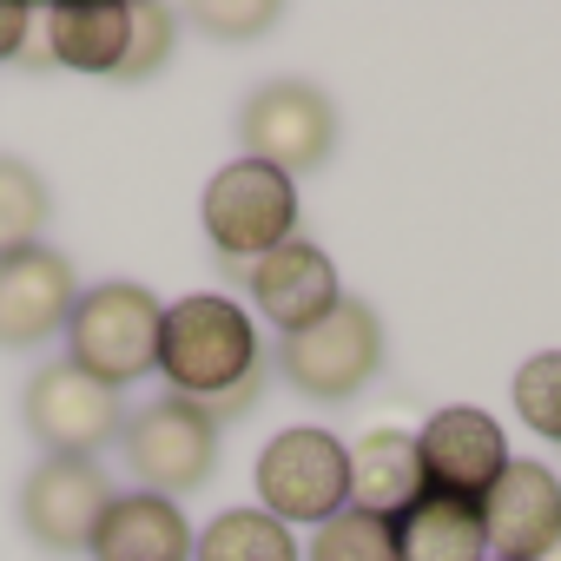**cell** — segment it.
Segmentation results:
<instances>
[{"label":"cell","instance_id":"19","mask_svg":"<svg viewBox=\"0 0 561 561\" xmlns=\"http://www.w3.org/2000/svg\"><path fill=\"white\" fill-rule=\"evenodd\" d=\"M47 211H54L47 179H41L27 159H8V152H0V257L21 251V244H41Z\"/></svg>","mask_w":561,"mask_h":561},{"label":"cell","instance_id":"24","mask_svg":"<svg viewBox=\"0 0 561 561\" xmlns=\"http://www.w3.org/2000/svg\"><path fill=\"white\" fill-rule=\"evenodd\" d=\"M27 27H34V14L21 8V0H0V60H14L27 47Z\"/></svg>","mask_w":561,"mask_h":561},{"label":"cell","instance_id":"4","mask_svg":"<svg viewBox=\"0 0 561 561\" xmlns=\"http://www.w3.org/2000/svg\"><path fill=\"white\" fill-rule=\"evenodd\" d=\"M198 218H205V238L218 257L251 264V257L277 251L285 238H298V185L257 159H231L211 172Z\"/></svg>","mask_w":561,"mask_h":561},{"label":"cell","instance_id":"13","mask_svg":"<svg viewBox=\"0 0 561 561\" xmlns=\"http://www.w3.org/2000/svg\"><path fill=\"white\" fill-rule=\"evenodd\" d=\"M244 291L257 298V311L277 324V331H305V324H318L344 291H337V264L324 257V244H311V238H285L277 251H264V257H251L244 264Z\"/></svg>","mask_w":561,"mask_h":561},{"label":"cell","instance_id":"3","mask_svg":"<svg viewBox=\"0 0 561 561\" xmlns=\"http://www.w3.org/2000/svg\"><path fill=\"white\" fill-rule=\"evenodd\" d=\"M377 370H383V324L377 305L364 298H337L318 324L277 344V377L311 403H351Z\"/></svg>","mask_w":561,"mask_h":561},{"label":"cell","instance_id":"2","mask_svg":"<svg viewBox=\"0 0 561 561\" xmlns=\"http://www.w3.org/2000/svg\"><path fill=\"white\" fill-rule=\"evenodd\" d=\"M159 324H165V305L146 285H133V277L93 285V291H80V305L67 318V364L126 390L146 370H159Z\"/></svg>","mask_w":561,"mask_h":561},{"label":"cell","instance_id":"25","mask_svg":"<svg viewBox=\"0 0 561 561\" xmlns=\"http://www.w3.org/2000/svg\"><path fill=\"white\" fill-rule=\"evenodd\" d=\"M541 561H561V535H554V541H548V548H541Z\"/></svg>","mask_w":561,"mask_h":561},{"label":"cell","instance_id":"21","mask_svg":"<svg viewBox=\"0 0 561 561\" xmlns=\"http://www.w3.org/2000/svg\"><path fill=\"white\" fill-rule=\"evenodd\" d=\"M515 416L535 430V436H548V443H561V351H535L522 370H515Z\"/></svg>","mask_w":561,"mask_h":561},{"label":"cell","instance_id":"1","mask_svg":"<svg viewBox=\"0 0 561 561\" xmlns=\"http://www.w3.org/2000/svg\"><path fill=\"white\" fill-rule=\"evenodd\" d=\"M159 370H165V390L198 403L211 423H238L257 403L264 377H271L251 311L218 298V291H192V298H179L165 311Z\"/></svg>","mask_w":561,"mask_h":561},{"label":"cell","instance_id":"15","mask_svg":"<svg viewBox=\"0 0 561 561\" xmlns=\"http://www.w3.org/2000/svg\"><path fill=\"white\" fill-rule=\"evenodd\" d=\"M87 554L93 561H192V528L165 495L133 489V495H113Z\"/></svg>","mask_w":561,"mask_h":561},{"label":"cell","instance_id":"11","mask_svg":"<svg viewBox=\"0 0 561 561\" xmlns=\"http://www.w3.org/2000/svg\"><path fill=\"white\" fill-rule=\"evenodd\" d=\"M416 462H423V489H430V495L482 502L489 482L508 469V436H502L495 416L456 403V410H436V416L416 430Z\"/></svg>","mask_w":561,"mask_h":561},{"label":"cell","instance_id":"18","mask_svg":"<svg viewBox=\"0 0 561 561\" xmlns=\"http://www.w3.org/2000/svg\"><path fill=\"white\" fill-rule=\"evenodd\" d=\"M192 561H298V541L285 522H271L264 508H225L198 541Z\"/></svg>","mask_w":561,"mask_h":561},{"label":"cell","instance_id":"10","mask_svg":"<svg viewBox=\"0 0 561 561\" xmlns=\"http://www.w3.org/2000/svg\"><path fill=\"white\" fill-rule=\"evenodd\" d=\"M80 305V277L67 251L54 244H21L0 257V351H41L67 331Z\"/></svg>","mask_w":561,"mask_h":561},{"label":"cell","instance_id":"20","mask_svg":"<svg viewBox=\"0 0 561 561\" xmlns=\"http://www.w3.org/2000/svg\"><path fill=\"white\" fill-rule=\"evenodd\" d=\"M305 561H403L397 554V528L383 515H364V508H337L318 535H311V554Z\"/></svg>","mask_w":561,"mask_h":561},{"label":"cell","instance_id":"6","mask_svg":"<svg viewBox=\"0 0 561 561\" xmlns=\"http://www.w3.org/2000/svg\"><path fill=\"white\" fill-rule=\"evenodd\" d=\"M119 443H126V462H133L139 489L146 495H165V502L205 489L211 469H218V423L198 403L172 397V390L159 403L133 410L126 430H119Z\"/></svg>","mask_w":561,"mask_h":561},{"label":"cell","instance_id":"22","mask_svg":"<svg viewBox=\"0 0 561 561\" xmlns=\"http://www.w3.org/2000/svg\"><path fill=\"white\" fill-rule=\"evenodd\" d=\"M172 34H179V14L159 8V0H139L133 8V41H126V60H119L113 80H152L172 60Z\"/></svg>","mask_w":561,"mask_h":561},{"label":"cell","instance_id":"9","mask_svg":"<svg viewBox=\"0 0 561 561\" xmlns=\"http://www.w3.org/2000/svg\"><path fill=\"white\" fill-rule=\"evenodd\" d=\"M106 508H113V482L100 476V462L80 456H47L21 482V528L47 554H87Z\"/></svg>","mask_w":561,"mask_h":561},{"label":"cell","instance_id":"5","mask_svg":"<svg viewBox=\"0 0 561 561\" xmlns=\"http://www.w3.org/2000/svg\"><path fill=\"white\" fill-rule=\"evenodd\" d=\"M351 502V462H344V443L298 423V430H277L264 449H257V508L271 522H331L337 508Z\"/></svg>","mask_w":561,"mask_h":561},{"label":"cell","instance_id":"17","mask_svg":"<svg viewBox=\"0 0 561 561\" xmlns=\"http://www.w3.org/2000/svg\"><path fill=\"white\" fill-rule=\"evenodd\" d=\"M390 528H397V554L403 561H489V535H482V508L476 502L423 489Z\"/></svg>","mask_w":561,"mask_h":561},{"label":"cell","instance_id":"8","mask_svg":"<svg viewBox=\"0 0 561 561\" xmlns=\"http://www.w3.org/2000/svg\"><path fill=\"white\" fill-rule=\"evenodd\" d=\"M21 416H27V430H34V443H41L47 456H80V462H93L106 443H119V430H126V397L60 357V364H41V370H34Z\"/></svg>","mask_w":561,"mask_h":561},{"label":"cell","instance_id":"12","mask_svg":"<svg viewBox=\"0 0 561 561\" xmlns=\"http://www.w3.org/2000/svg\"><path fill=\"white\" fill-rule=\"evenodd\" d=\"M482 508V535H489V554L502 561H541V548L561 535V476L541 469V462H515L489 482V495L476 502Z\"/></svg>","mask_w":561,"mask_h":561},{"label":"cell","instance_id":"7","mask_svg":"<svg viewBox=\"0 0 561 561\" xmlns=\"http://www.w3.org/2000/svg\"><path fill=\"white\" fill-rule=\"evenodd\" d=\"M238 139H244V159L298 179L337 152V106L311 80H271L238 106Z\"/></svg>","mask_w":561,"mask_h":561},{"label":"cell","instance_id":"16","mask_svg":"<svg viewBox=\"0 0 561 561\" xmlns=\"http://www.w3.org/2000/svg\"><path fill=\"white\" fill-rule=\"evenodd\" d=\"M133 41V8L126 0H60L47 14V60L73 73H119Z\"/></svg>","mask_w":561,"mask_h":561},{"label":"cell","instance_id":"14","mask_svg":"<svg viewBox=\"0 0 561 561\" xmlns=\"http://www.w3.org/2000/svg\"><path fill=\"white\" fill-rule=\"evenodd\" d=\"M344 462H351V502L344 508L397 522L423 495V462H416V436L410 430H364L344 449Z\"/></svg>","mask_w":561,"mask_h":561},{"label":"cell","instance_id":"26","mask_svg":"<svg viewBox=\"0 0 561 561\" xmlns=\"http://www.w3.org/2000/svg\"><path fill=\"white\" fill-rule=\"evenodd\" d=\"M489 561H502V554H489Z\"/></svg>","mask_w":561,"mask_h":561},{"label":"cell","instance_id":"23","mask_svg":"<svg viewBox=\"0 0 561 561\" xmlns=\"http://www.w3.org/2000/svg\"><path fill=\"white\" fill-rule=\"evenodd\" d=\"M192 21L211 41H257L277 27V8H264V0H205V8H192Z\"/></svg>","mask_w":561,"mask_h":561}]
</instances>
